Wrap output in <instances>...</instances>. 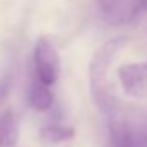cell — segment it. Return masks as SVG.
<instances>
[{
    "label": "cell",
    "mask_w": 147,
    "mask_h": 147,
    "mask_svg": "<svg viewBox=\"0 0 147 147\" xmlns=\"http://www.w3.org/2000/svg\"><path fill=\"white\" fill-rule=\"evenodd\" d=\"M130 43L128 36H114L103 43L90 59L89 65V81L90 93L96 108L108 117L119 112V100L114 95L111 84V65L119 54Z\"/></svg>",
    "instance_id": "1"
},
{
    "label": "cell",
    "mask_w": 147,
    "mask_h": 147,
    "mask_svg": "<svg viewBox=\"0 0 147 147\" xmlns=\"http://www.w3.org/2000/svg\"><path fill=\"white\" fill-rule=\"evenodd\" d=\"M33 70L35 78L46 86H52L60 76V55L55 46L46 36L36 40L33 48Z\"/></svg>",
    "instance_id": "2"
},
{
    "label": "cell",
    "mask_w": 147,
    "mask_h": 147,
    "mask_svg": "<svg viewBox=\"0 0 147 147\" xmlns=\"http://www.w3.org/2000/svg\"><path fill=\"white\" fill-rule=\"evenodd\" d=\"M101 16L112 26H127L147 13V0H95Z\"/></svg>",
    "instance_id": "3"
},
{
    "label": "cell",
    "mask_w": 147,
    "mask_h": 147,
    "mask_svg": "<svg viewBox=\"0 0 147 147\" xmlns=\"http://www.w3.org/2000/svg\"><path fill=\"white\" fill-rule=\"evenodd\" d=\"M119 81L123 92L134 98L147 96V60L122 65L119 70Z\"/></svg>",
    "instance_id": "4"
},
{
    "label": "cell",
    "mask_w": 147,
    "mask_h": 147,
    "mask_svg": "<svg viewBox=\"0 0 147 147\" xmlns=\"http://www.w3.org/2000/svg\"><path fill=\"white\" fill-rule=\"evenodd\" d=\"M29 101L30 106L40 112L51 109L52 103H54V96H52V92L49 90V86L43 84L35 76L29 86Z\"/></svg>",
    "instance_id": "5"
},
{
    "label": "cell",
    "mask_w": 147,
    "mask_h": 147,
    "mask_svg": "<svg viewBox=\"0 0 147 147\" xmlns=\"http://www.w3.org/2000/svg\"><path fill=\"white\" fill-rule=\"evenodd\" d=\"M19 139V123L13 111L0 114V147H13Z\"/></svg>",
    "instance_id": "6"
},
{
    "label": "cell",
    "mask_w": 147,
    "mask_h": 147,
    "mask_svg": "<svg viewBox=\"0 0 147 147\" xmlns=\"http://www.w3.org/2000/svg\"><path fill=\"white\" fill-rule=\"evenodd\" d=\"M40 136L43 141L51 144H59V142H67L73 139L74 136V128L68 125H59V123H51L46 127L40 128Z\"/></svg>",
    "instance_id": "7"
},
{
    "label": "cell",
    "mask_w": 147,
    "mask_h": 147,
    "mask_svg": "<svg viewBox=\"0 0 147 147\" xmlns=\"http://www.w3.org/2000/svg\"><path fill=\"white\" fill-rule=\"evenodd\" d=\"M138 130H139V147H147V120L138 125Z\"/></svg>",
    "instance_id": "8"
},
{
    "label": "cell",
    "mask_w": 147,
    "mask_h": 147,
    "mask_svg": "<svg viewBox=\"0 0 147 147\" xmlns=\"http://www.w3.org/2000/svg\"><path fill=\"white\" fill-rule=\"evenodd\" d=\"M8 90H10V78H3V79H0V103L7 98Z\"/></svg>",
    "instance_id": "9"
}]
</instances>
